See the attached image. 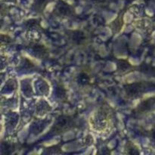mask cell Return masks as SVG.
<instances>
[{
  "mask_svg": "<svg viewBox=\"0 0 155 155\" xmlns=\"http://www.w3.org/2000/svg\"><path fill=\"white\" fill-rule=\"evenodd\" d=\"M69 36L70 40L72 41L74 44L77 45H80L83 44L86 41V37L83 33L79 30H74V31H71V33L68 34Z\"/></svg>",
  "mask_w": 155,
  "mask_h": 155,
  "instance_id": "obj_6",
  "label": "cell"
},
{
  "mask_svg": "<svg viewBox=\"0 0 155 155\" xmlns=\"http://www.w3.org/2000/svg\"><path fill=\"white\" fill-rule=\"evenodd\" d=\"M155 110V97L148 98L140 103L137 108L135 110V112L138 114L149 113Z\"/></svg>",
  "mask_w": 155,
  "mask_h": 155,
  "instance_id": "obj_4",
  "label": "cell"
},
{
  "mask_svg": "<svg viewBox=\"0 0 155 155\" xmlns=\"http://www.w3.org/2000/svg\"><path fill=\"white\" fill-rule=\"evenodd\" d=\"M54 14L61 18H71L75 15V11L69 5L66 3H60L55 8Z\"/></svg>",
  "mask_w": 155,
  "mask_h": 155,
  "instance_id": "obj_3",
  "label": "cell"
},
{
  "mask_svg": "<svg viewBox=\"0 0 155 155\" xmlns=\"http://www.w3.org/2000/svg\"><path fill=\"white\" fill-rule=\"evenodd\" d=\"M149 136H150V138H151V140H152L153 142H154L155 143V127H154V128H153L152 130L150 131Z\"/></svg>",
  "mask_w": 155,
  "mask_h": 155,
  "instance_id": "obj_10",
  "label": "cell"
},
{
  "mask_svg": "<svg viewBox=\"0 0 155 155\" xmlns=\"http://www.w3.org/2000/svg\"><path fill=\"white\" fill-rule=\"evenodd\" d=\"M150 88V86L147 83L138 82V83L128 84L125 88L126 94L129 98H139L147 89Z\"/></svg>",
  "mask_w": 155,
  "mask_h": 155,
  "instance_id": "obj_2",
  "label": "cell"
},
{
  "mask_svg": "<svg viewBox=\"0 0 155 155\" xmlns=\"http://www.w3.org/2000/svg\"><path fill=\"white\" fill-rule=\"evenodd\" d=\"M76 127V119L73 116L64 115L59 118L51 129V133L60 135L73 130Z\"/></svg>",
  "mask_w": 155,
  "mask_h": 155,
  "instance_id": "obj_1",
  "label": "cell"
},
{
  "mask_svg": "<svg viewBox=\"0 0 155 155\" xmlns=\"http://www.w3.org/2000/svg\"><path fill=\"white\" fill-rule=\"evenodd\" d=\"M31 45L32 50H33V53H34L36 57L42 59L48 56V50L45 45H40V44L36 43V42L33 43Z\"/></svg>",
  "mask_w": 155,
  "mask_h": 155,
  "instance_id": "obj_5",
  "label": "cell"
},
{
  "mask_svg": "<svg viewBox=\"0 0 155 155\" xmlns=\"http://www.w3.org/2000/svg\"><path fill=\"white\" fill-rule=\"evenodd\" d=\"M45 0H36V2L34 4L33 9L35 12L38 13H42L43 12L44 8L46 6V2H44Z\"/></svg>",
  "mask_w": 155,
  "mask_h": 155,
  "instance_id": "obj_8",
  "label": "cell"
},
{
  "mask_svg": "<svg viewBox=\"0 0 155 155\" xmlns=\"http://www.w3.org/2000/svg\"><path fill=\"white\" fill-rule=\"evenodd\" d=\"M25 26L27 29H30V30H38L39 28H41L39 22L36 19H31L26 21Z\"/></svg>",
  "mask_w": 155,
  "mask_h": 155,
  "instance_id": "obj_7",
  "label": "cell"
},
{
  "mask_svg": "<svg viewBox=\"0 0 155 155\" xmlns=\"http://www.w3.org/2000/svg\"><path fill=\"white\" fill-rule=\"evenodd\" d=\"M127 154H139V148L136 146V145L132 142H128L127 144V148H126Z\"/></svg>",
  "mask_w": 155,
  "mask_h": 155,
  "instance_id": "obj_9",
  "label": "cell"
}]
</instances>
